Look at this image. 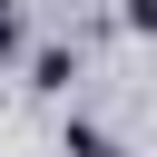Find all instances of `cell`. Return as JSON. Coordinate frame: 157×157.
<instances>
[{
  "mask_svg": "<svg viewBox=\"0 0 157 157\" xmlns=\"http://www.w3.org/2000/svg\"><path fill=\"white\" fill-rule=\"evenodd\" d=\"M128 20H137V29H157V0H128Z\"/></svg>",
  "mask_w": 157,
  "mask_h": 157,
  "instance_id": "6da1fadb",
  "label": "cell"
},
{
  "mask_svg": "<svg viewBox=\"0 0 157 157\" xmlns=\"http://www.w3.org/2000/svg\"><path fill=\"white\" fill-rule=\"evenodd\" d=\"M0 59H10V10H0Z\"/></svg>",
  "mask_w": 157,
  "mask_h": 157,
  "instance_id": "7a4b0ae2",
  "label": "cell"
}]
</instances>
